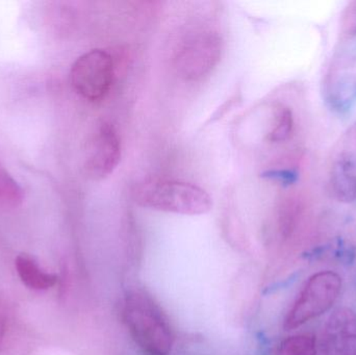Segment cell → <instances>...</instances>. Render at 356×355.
Returning <instances> with one entry per match:
<instances>
[{
	"mask_svg": "<svg viewBox=\"0 0 356 355\" xmlns=\"http://www.w3.org/2000/svg\"><path fill=\"white\" fill-rule=\"evenodd\" d=\"M222 42L217 33L204 31L184 42L177 50L175 66L184 81L204 79L221 58Z\"/></svg>",
	"mask_w": 356,
	"mask_h": 355,
	"instance_id": "cell-5",
	"label": "cell"
},
{
	"mask_svg": "<svg viewBox=\"0 0 356 355\" xmlns=\"http://www.w3.org/2000/svg\"><path fill=\"white\" fill-rule=\"evenodd\" d=\"M122 319L134 341L146 354L169 355L172 352L175 337L168 317L145 292L127 294Z\"/></svg>",
	"mask_w": 356,
	"mask_h": 355,
	"instance_id": "cell-1",
	"label": "cell"
},
{
	"mask_svg": "<svg viewBox=\"0 0 356 355\" xmlns=\"http://www.w3.org/2000/svg\"><path fill=\"white\" fill-rule=\"evenodd\" d=\"M70 79L73 89L81 97L99 101L108 95L114 83V60L104 50H90L75 60Z\"/></svg>",
	"mask_w": 356,
	"mask_h": 355,
	"instance_id": "cell-4",
	"label": "cell"
},
{
	"mask_svg": "<svg viewBox=\"0 0 356 355\" xmlns=\"http://www.w3.org/2000/svg\"><path fill=\"white\" fill-rule=\"evenodd\" d=\"M121 160V141L112 123L102 121L87 146L83 170L88 179L102 181L110 176Z\"/></svg>",
	"mask_w": 356,
	"mask_h": 355,
	"instance_id": "cell-7",
	"label": "cell"
},
{
	"mask_svg": "<svg viewBox=\"0 0 356 355\" xmlns=\"http://www.w3.org/2000/svg\"><path fill=\"white\" fill-rule=\"evenodd\" d=\"M24 191L0 160V208H16L24 200Z\"/></svg>",
	"mask_w": 356,
	"mask_h": 355,
	"instance_id": "cell-12",
	"label": "cell"
},
{
	"mask_svg": "<svg viewBox=\"0 0 356 355\" xmlns=\"http://www.w3.org/2000/svg\"><path fill=\"white\" fill-rule=\"evenodd\" d=\"M131 197L138 206L160 212L198 216L207 214L213 200L198 185L171 179H148L137 183Z\"/></svg>",
	"mask_w": 356,
	"mask_h": 355,
	"instance_id": "cell-2",
	"label": "cell"
},
{
	"mask_svg": "<svg viewBox=\"0 0 356 355\" xmlns=\"http://www.w3.org/2000/svg\"><path fill=\"white\" fill-rule=\"evenodd\" d=\"M328 188L338 201H356V122L343 133L332 150Z\"/></svg>",
	"mask_w": 356,
	"mask_h": 355,
	"instance_id": "cell-6",
	"label": "cell"
},
{
	"mask_svg": "<svg viewBox=\"0 0 356 355\" xmlns=\"http://www.w3.org/2000/svg\"><path fill=\"white\" fill-rule=\"evenodd\" d=\"M326 104L339 113L347 112L356 102V56L340 53L332 60L323 83Z\"/></svg>",
	"mask_w": 356,
	"mask_h": 355,
	"instance_id": "cell-8",
	"label": "cell"
},
{
	"mask_svg": "<svg viewBox=\"0 0 356 355\" xmlns=\"http://www.w3.org/2000/svg\"><path fill=\"white\" fill-rule=\"evenodd\" d=\"M342 290V277L334 271H321L309 277L284 319L286 331L302 327L330 311Z\"/></svg>",
	"mask_w": 356,
	"mask_h": 355,
	"instance_id": "cell-3",
	"label": "cell"
},
{
	"mask_svg": "<svg viewBox=\"0 0 356 355\" xmlns=\"http://www.w3.org/2000/svg\"><path fill=\"white\" fill-rule=\"evenodd\" d=\"M15 267L21 281L29 289L46 291L58 283V276L42 269L35 258L29 254H19L15 260Z\"/></svg>",
	"mask_w": 356,
	"mask_h": 355,
	"instance_id": "cell-10",
	"label": "cell"
},
{
	"mask_svg": "<svg viewBox=\"0 0 356 355\" xmlns=\"http://www.w3.org/2000/svg\"><path fill=\"white\" fill-rule=\"evenodd\" d=\"M342 35L346 39L356 37V1L351 2L343 15Z\"/></svg>",
	"mask_w": 356,
	"mask_h": 355,
	"instance_id": "cell-14",
	"label": "cell"
},
{
	"mask_svg": "<svg viewBox=\"0 0 356 355\" xmlns=\"http://www.w3.org/2000/svg\"><path fill=\"white\" fill-rule=\"evenodd\" d=\"M294 124L292 110L284 104H277L274 108L273 122L266 139L269 143H282L288 141L292 137Z\"/></svg>",
	"mask_w": 356,
	"mask_h": 355,
	"instance_id": "cell-11",
	"label": "cell"
},
{
	"mask_svg": "<svg viewBox=\"0 0 356 355\" xmlns=\"http://www.w3.org/2000/svg\"><path fill=\"white\" fill-rule=\"evenodd\" d=\"M275 355H317L316 338L309 333L286 338L278 346Z\"/></svg>",
	"mask_w": 356,
	"mask_h": 355,
	"instance_id": "cell-13",
	"label": "cell"
},
{
	"mask_svg": "<svg viewBox=\"0 0 356 355\" xmlns=\"http://www.w3.org/2000/svg\"><path fill=\"white\" fill-rule=\"evenodd\" d=\"M323 355H356V314L350 308L334 311L322 333Z\"/></svg>",
	"mask_w": 356,
	"mask_h": 355,
	"instance_id": "cell-9",
	"label": "cell"
}]
</instances>
